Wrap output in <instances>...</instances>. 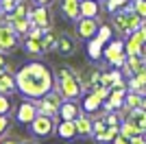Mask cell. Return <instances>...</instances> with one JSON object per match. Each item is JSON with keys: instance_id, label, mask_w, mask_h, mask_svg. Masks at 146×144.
Instances as JSON below:
<instances>
[{"instance_id": "cell-1", "label": "cell", "mask_w": 146, "mask_h": 144, "mask_svg": "<svg viewBox=\"0 0 146 144\" xmlns=\"http://www.w3.org/2000/svg\"><path fill=\"white\" fill-rule=\"evenodd\" d=\"M15 83H18L20 94L29 96V98H39V96L48 94L50 90H55V72L39 61L24 63L15 72Z\"/></svg>"}, {"instance_id": "cell-2", "label": "cell", "mask_w": 146, "mask_h": 144, "mask_svg": "<svg viewBox=\"0 0 146 144\" xmlns=\"http://www.w3.org/2000/svg\"><path fill=\"white\" fill-rule=\"evenodd\" d=\"M55 90L59 92L63 98H72V101H79L81 96H85V90L81 85L79 74L70 68H57L55 72Z\"/></svg>"}, {"instance_id": "cell-3", "label": "cell", "mask_w": 146, "mask_h": 144, "mask_svg": "<svg viewBox=\"0 0 146 144\" xmlns=\"http://www.w3.org/2000/svg\"><path fill=\"white\" fill-rule=\"evenodd\" d=\"M140 24H142V18L133 11L131 2L124 5L122 9H118V11L111 15V29L116 31L118 35H122V37H129L133 31L140 29Z\"/></svg>"}, {"instance_id": "cell-4", "label": "cell", "mask_w": 146, "mask_h": 144, "mask_svg": "<svg viewBox=\"0 0 146 144\" xmlns=\"http://www.w3.org/2000/svg\"><path fill=\"white\" fill-rule=\"evenodd\" d=\"M31 133L33 135H37V138H50L52 133H55V127H57V122H55V116H48V114H39L35 116V118L31 120Z\"/></svg>"}, {"instance_id": "cell-5", "label": "cell", "mask_w": 146, "mask_h": 144, "mask_svg": "<svg viewBox=\"0 0 146 144\" xmlns=\"http://www.w3.org/2000/svg\"><path fill=\"white\" fill-rule=\"evenodd\" d=\"M103 57L107 59V63H111L113 68H122L124 61H127L124 42H122V39H109L107 46L103 48Z\"/></svg>"}, {"instance_id": "cell-6", "label": "cell", "mask_w": 146, "mask_h": 144, "mask_svg": "<svg viewBox=\"0 0 146 144\" xmlns=\"http://www.w3.org/2000/svg\"><path fill=\"white\" fill-rule=\"evenodd\" d=\"M61 101H63V96H61L57 90H50L48 94L35 98V105H37V109H39L42 114L57 116V114H59V107H61Z\"/></svg>"}, {"instance_id": "cell-7", "label": "cell", "mask_w": 146, "mask_h": 144, "mask_svg": "<svg viewBox=\"0 0 146 144\" xmlns=\"http://www.w3.org/2000/svg\"><path fill=\"white\" fill-rule=\"evenodd\" d=\"M20 44V35L7 22L0 24V53H11Z\"/></svg>"}, {"instance_id": "cell-8", "label": "cell", "mask_w": 146, "mask_h": 144, "mask_svg": "<svg viewBox=\"0 0 146 144\" xmlns=\"http://www.w3.org/2000/svg\"><path fill=\"white\" fill-rule=\"evenodd\" d=\"M29 18H31V24H33V26H39V29H44V31L52 26V13H50V9L46 5H37L35 9H31Z\"/></svg>"}, {"instance_id": "cell-9", "label": "cell", "mask_w": 146, "mask_h": 144, "mask_svg": "<svg viewBox=\"0 0 146 144\" xmlns=\"http://www.w3.org/2000/svg\"><path fill=\"white\" fill-rule=\"evenodd\" d=\"M98 18H83L81 15L79 20H76V35L81 37V39H92V37L98 33Z\"/></svg>"}, {"instance_id": "cell-10", "label": "cell", "mask_w": 146, "mask_h": 144, "mask_svg": "<svg viewBox=\"0 0 146 144\" xmlns=\"http://www.w3.org/2000/svg\"><path fill=\"white\" fill-rule=\"evenodd\" d=\"M37 114H39V109H37L35 101H22L18 105V109H15V120L20 125H31V120Z\"/></svg>"}, {"instance_id": "cell-11", "label": "cell", "mask_w": 146, "mask_h": 144, "mask_svg": "<svg viewBox=\"0 0 146 144\" xmlns=\"http://www.w3.org/2000/svg\"><path fill=\"white\" fill-rule=\"evenodd\" d=\"M124 53L127 55H144L146 57V44L137 31H133L131 35L124 39Z\"/></svg>"}, {"instance_id": "cell-12", "label": "cell", "mask_w": 146, "mask_h": 144, "mask_svg": "<svg viewBox=\"0 0 146 144\" xmlns=\"http://www.w3.org/2000/svg\"><path fill=\"white\" fill-rule=\"evenodd\" d=\"M5 22L9 24L18 35H26L31 31V26H33L29 15H9V13H5Z\"/></svg>"}, {"instance_id": "cell-13", "label": "cell", "mask_w": 146, "mask_h": 144, "mask_svg": "<svg viewBox=\"0 0 146 144\" xmlns=\"http://www.w3.org/2000/svg\"><path fill=\"white\" fill-rule=\"evenodd\" d=\"M79 114H83V109L79 107V101H72V98H63L61 101V107H59V118L63 120H74Z\"/></svg>"}, {"instance_id": "cell-14", "label": "cell", "mask_w": 146, "mask_h": 144, "mask_svg": "<svg viewBox=\"0 0 146 144\" xmlns=\"http://www.w3.org/2000/svg\"><path fill=\"white\" fill-rule=\"evenodd\" d=\"M55 133L61 140H74L76 135H79V133H76L74 120H63V118H59V122H57V127H55Z\"/></svg>"}, {"instance_id": "cell-15", "label": "cell", "mask_w": 146, "mask_h": 144, "mask_svg": "<svg viewBox=\"0 0 146 144\" xmlns=\"http://www.w3.org/2000/svg\"><path fill=\"white\" fill-rule=\"evenodd\" d=\"M57 53L61 57H72L76 53V39L68 33H61L59 35V44H57Z\"/></svg>"}, {"instance_id": "cell-16", "label": "cell", "mask_w": 146, "mask_h": 144, "mask_svg": "<svg viewBox=\"0 0 146 144\" xmlns=\"http://www.w3.org/2000/svg\"><path fill=\"white\" fill-rule=\"evenodd\" d=\"M59 9L63 11L68 20H76L81 18V0H61L59 2Z\"/></svg>"}, {"instance_id": "cell-17", "label": "cell", "mask_w": 146, "mask_h": 144, "mask_svg": "<svg viewBox=\"0 0 146 144\" xmlns=\"http://www.w3.org/2000/svg\"><path fill=\"white\" fill-rule=\"evenodd\" d=\"M15 90H18V83H15V74H13L9 68H7L5 72H0V94H9V96H11Z\"/></svg>"}, {"instance_id": "cell-18", "label": "cell", "mask_w": 146, "mask_h": 144, "mask_svg": "<svg viewBox=\"0 0 146 144\" xmlns=\"http://www.w3.org/2000/svg\"><path fill=\"white\" fill-rule=\"evenodd\" d=\"M127 87H129L131 92H137V94H142V96L146 94V68H144V70H140L137 74H133V77H129Z\"/></svg>"}, {"instance_id": "cell-19", "label": "cell", "mask_w": 146, "mask_h": 144, "mask_svg": "<svg viewBox=\"0 0 146 144\" xmlns=\"http://www.w3.org/2000/svg\"><path fill=\"white\" fill-rule=\"evenodd\" d=\"M127 120L131 122V125L137 127L140 133H146V109H142V107L131 109V111L127 114Z\"/></svg>"}, {"instance_id": "cell-20", "label": "cell", "mask_w": 146, "mask_h": 144, "mask_svg": "<svg viewBox=\"0 0 146 144\" xmlns=\"http://www.w3.org/2000/svg\"><path fill=\"white\" fill-rule=\"evenodd\" d=\"M57 44H59V33H57L52 26L46 29V33H44V37H42L44 53H52V50H57Z\"/></svg>"}, {"instance_id": "cell-21", "label": "cell", "mask_w": 146, "mask_h": 144, "mask_svg": "<svg viewBox=\"0 0 146 144\" xmlns=\"http://www.w3.org/2000/svg\"><path fill=\"white\" fill-rule=\"evenodd\" d=\"M74 125H76V133L81 138H92V120L90 116H85V111L74 118Z\"/></svg>"}, {"instance_id": "cell-22", "label": "cell", "mask_w": 146, "mask_h": 144, "mask_svg": "<svg viewBox=\"0 0 146 144\" xmlns=\"http://www.w3.org/2000/svg\"><path fill=\"white\" fill-rule=\"evenodd\" d=\"M24 53L29 55V57H42V55H46V53H44V48H42V39H39V37H29V35H26Z\"/></svg>"}, {"instance_id": "cell-23", "label": "cell", "mask_w": 146, "mask_h": 144, "mask_svg": "<svg viewBox=\"0 0 146 144\" xmlns=\"http://www.w3.org/2000/svg\"><path fill=\"white\" fill-rule=\"evenodd\" d=\"M103 48H105V44L94 35L92 39H87V57H90L92 61H98L103 57Z\"/></svg>"}, {"instance_id": "cell-24", "label": "cell", "mask_w": 146, "mask_h": 144, "mask_svg": "<svg viewBox=\"0 0 146 144\" xmlns=\"http://www.w3.org/2000/svg\"><path fill=\"white\" fill-rule=\"evenodd\" d=\"M100 5L98 0H81V15L83 18H98Z\"/></svg>"}, {"instance_id": "cell-25", "label": "cell", "mask_w": 146, "mask_h": 144, "mask_svg": "<svg viewBox=\"0 0 146 144\" xmlns=\"http://www.w3.org/2000/svg\"><path fill=\"white\" fill-rule=\"evenodd\" d=\"M107 131V122H105V114L100 116V118H96V120H92V138L94 140H98L103 133Z\"/></svg>"}, {"instance_id": "cell-26", "label": "cell", "mask_w": 146, "mask_h": 144, "mask_svg": "<svg viewBox=\"0 0 146 144\" xmlns=\"http://www.w3.org/2000/svg\"><path fill=\"white\" fill-rule=\"evenodd\" d=\"M137 133H140V131H137V127H135V125H131V122H129L127 118H124V120L120 122V135H124L127 140H131L133 135H137Z\"/></svg>"}, {"instance_id": "cell-27", "label": "cell", "mask_w": 146, "mask_h": 144, "mask_svg": "<svg viewBox=\"0 0 146 144\" xmlns=\"http://www.w3.org/2000/svg\"><path fill=\"white\" fill-rule=\"evenodd\" d=\"M96 37H98L103 44H107L109 39H113V29H111V26H107V24H100V26H98Z\"/></svg>"}, {"instance_id": "cell-28", "label": "cell", "mask_w": 146, "mask_h": 144, "mask_svg": "<svg viewBox=\"0 0 146 144\" xmlns=\"http://www.w3.org/2000/svg\"><path fill=\"white\" fill-rule=\"evenodd\" d=\"M116 135H120V127H107V131H105L103 135L96 140V142H100V144H109L111 140L116 138Z\"/></svg>"}, {"instance_id": "cell-29", "label": "cell", "mask_w": 146, "mask_h": 144, "mask_svg": "<svg viewBox=\"0 0 146 144\" xmlns=\"http://www.w3.org/2000/svg\"><path fill=\"white\" fill-rule=\"evenodd\" d=\"M131 7L142 20H146V0H131Z\"/></svg>"}, {"instance_id": "cell-30", "label": "cell", "mask_w": 146, "mask_h": 144, "mask_svg": "<svg viewBox=\"0 0 146 144\" xmlns=\"http://www.w3.org/2000/svg\"><path fill=\"white\" fill-rule=\"evenodd\" d=\"M13 109V101L9 98V94H0V114H9Z\"/></svg>"}, {"instance_id": "cell-31", "label": "cell", "mask_w": 146, "mask_h": 144, "mask_svg": "<svg viewBox=\"0 0 146 144\" xmlns=\"http://www.w3.org/2000/svg\"><path fill=\"white\" fill-rule=\"evenodd\" d=\"M0 2H2V11H5V13H11L20 0H0Z\"/></svg>"}, {"instance_id": "cell-32", "label": "cell", "mask_w": 146, "mask_h": 144, "mask_svg": "<svg viewBox=\"0 0 146 144\" xmlns=\"http://www.w3.org/2000/svg\"><path fill=\"white\" fill-rule=\"evenodd\" d=\"M9 125H11V122H9V118H7V114H0V138H2V135H5V133H7V129H9Z\"/></svg>"}, {"instance_id": "cell-33", "label": "cell", "mask_w": 146, "mask_h": 144, "mask_svg": "<svg viewBox=\"0 0 146 144\" xmlns=\"http://www.w3.org/2000/svg\"><path fill=\"white\" fill-rule=\"evenodd\" d=\"M105 7H107V11H111V13H116L118 9H122L118 0H105Z\"/></svg>"}, {"instance_id": "cell-34", "label": "cell", "mask_w": 146, "mask_h": 144, "mask_svg": "<svg viewBox=\"0 0 146 144\" xmlns=\"http://www.w3.org/2000/svg\"><path fill=\"white\" fill-rule=\"evenodd\" d=\"M129 142L131 144H146V138H144V133H137V135H133Z\"/></svg>"}, {"instance_id": "cell-35", "label": "cell", "mask_w": 146, "mask_h": 144, "mask_svg": "<svg viewBox=\"0 0 146 144\" xmlns=\"http://www.w3.org/2000/svg\"><path fill=\"white\" fill-rule=\"evenodd\" d=\"M0 144H20V140L11 138V135H2V138H0Z\"/></svg>"}, {"instance_id": "cell-36", "label": "cell", "mask_w": 146, "mask_h": 144, "mask_svg": "<svg viewBox=\"0 0 146 144\" xmlns=\"http://www.w3.org/2000/svg\"><path fill=\"white\" fill-rule=\"evenodd\" d=\"M111 144H131V142H129L124 135H116V138L111 140Z\"/></svg>"}, {"instance_id": "cell-37", "label": "cell", "mask_w": 146, "mask_h": 144, "mask_svg": "<svg viewBox=\"0 0 146 144\" xmlns=\"http://www.w3.org/2000/svg\"><path fill=\"white\" fill-rule=\"evenodd\" d=\"M137 33H140V35H142V39H144V44H146V20H142L140 29H137Z\"/></svg>"}, {"instance_id": "cell-38", "label": "cell", "mask_w": 146, "mask_h": 144, "mask_svg": "<svg viewBox=\"0 0 146 144\" xmlns=\"http://www.w3.org/2000/svg\"><path fill=\"white\" fill-rule=\"evenodd\" d=\"M7 70V59H5V53H0V72Z\"/></svg>"}, {"instance_id": "cell-39", "label": "cell", "mask_w": 146, "mask_h": 144, "mask_svg": "<svg viewBox=\"0 0 146 144\" xmlns=\"http://www.w3.org/2000/svg\"><path fill=\"white\" fill-rule=\"evenodd\" d=\"M35 2H37V5H46V7L52 5V0H35Z\"/></svg>"}, {"instance_id": "cell-40", "label": "cell", "mask_w": 146, "mask_h": 144, "mask_svg": "<svg viewBox=\"0 0 146 144\" xmlns=\"http://www.w3.org/2000/svg\"><path fill=\"white\" fill-rule=\"evenodd\" d=\"M20 144H37V142H35V140H22Z\"/></svg>"}, {"instance_id": "cell-41", "label": "cell", "mask_w": 146, "mask_h": 144, "mask_svg": "<svg viewBox=\"0 0 146 144\" xmlns=\"http://www.w3.org/2000/svg\"><path fill=\"white\" fill-rule=\"evenodd\" d=\"M142 109H146V94L142 96Z\"/></svg>"}, {"instance_id": "cell-42", "label": "cell", "mask_w": 146, "mask_h": 144, "mask_svg": "<svg viewBox=\"0 0 146 144\" xmlns=\"http://www.w3.org/2000/svg\"><path fill=\"white\" fill-rule=\"evenodd\" d=\"M118 2H120V7H124V5H129L131 0H118Z\"/></svg>"}, {"instance_id": "cell-43", "label": "cell", "mask_w": 146, "mask_h": 144, "mask_svg": "<svg viewBox=\"0 0 146 144\" xmlns=\"http://www.w3.org/2000/svg\"><path fill=\"white\" fill-rule=\"evenodd\" d=\"M5 18V11H2V2H0V20Z\"/></svg>"}]
</instances>
